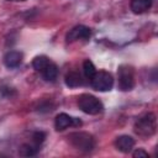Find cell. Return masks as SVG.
<instances>
[{"mask_svg": "<svg viewBox=\"0 0 158 158\" xmlns=\"http://www.w3.org/2000/svg\"><path fill=\"white\" fill-rule=\"evenodd\" d=\"M156 130H157V120H156V115L152 112L141 116L135 123V132L143 138H149L151 136H153L156 133Z\"/></svg>", "mask_w": 158, "mask_h": 158, "instance_id": "cell-1", "label": "cell"}, {"mask_svg": "<svg viewBox=\"0 0 158 158\" xmlns=\"http://www.w3.org/2000/svg\"><path fill=\"white\" fill-rule=\"evenodd\" d=\"M68 138H69V143L75 149L81 152H90L95 146L94 137L88 132H83V131L73 132L68 136Z\"/></svg>", "mask_w": 158, "mask_h": 158, "instance_id": "cell-2", "label": "cell"}, {"mask_svg": "<svg viewBox=\"0 0 158 158\" xmlns=\"http://www.w3.org/2000/svg\"><path fill=\"white\" fill-rule=\"evenodd\" d=\"M78 106L83 112L88 115H98L104 109L102 102L96 96L90 94H81L78 98Z\"/></svg>", "mask_w": 158, "mask_h": 158, "instance_id": "cell-3", "label": "cell"}, {"mask_svg": "<svg viewBox=\"0 0 158 158\" xmlns=\"http://www.w3.org/2000/svg\"><path fill=\"white\" fill-rule=\"evenodd\" d=\"M90 85L96 91H109L114 86V78L111 73L106 70H100L96 72L90 79Z\"/></svg>", "mask_w": 158, "mask_h": 158, "instance_id": "cell-4", "label": "cell"}, {"mask_svg": "<svg viewBox=\"0 0 158 158\" xmlns=\"http://www.w3.org/2000/svg\"><path fill=\"white\" fill-rule=\"evenodd\" d=\"M118 75V88L122 91H130L135 86V72L132 67L127 64H122L117 70Z\"/></svg>", "mask_w": 158, "mask_h": 158, "instance_id": "cell-5", "label": "cell"}, {"mask_svg": "<svg viewBox=\"0 0 158 158\" xmlns=\"http://www.w3.org/2000/svg\"><path fill=\"white\" fill-rule=\"evenodd\" d=\"M80 125H81V121L79 118L69 116L68 114H64V112L58 114L54 120V127L57 131H63L69 126H80Z\"/></svg>", "mask_w": 158, "mask_h": 158, "instance_id": "cell-6", "label": "cell"}, {"mask_svg": "<svg viewBox=\"0 0 158 158\" xmlns=\"http://www.w3.org/2000/svg\"><path fill=\"white\" fill-rule=\"evenodd\" d=\"M90 36H91V31L89 27H86L84 25H78V26L73 27L72 30H69V32L67 33V41L74 42V41H79V40H88Z\"/></svg>", "mask_w": 158, "mask_h": 158, "instance_id": "cell-7", "label": "cell"}, {"mask_svg": "<svg viewBox=\"0 0 158 158\" xmlns=\"http://www.w3.org/2000/svg\"><path fill=\"white\" fill-rule=\"evenodd\" d=\"M135 146V139L128 136V135H122V136H118L116 139H115V147L117 151L122 152V153H130L132 151Z\"/></svg>", "mask_w": 158, "mask_h": 158, "instance_id": "cell-8", "label": "cell"}, {"mask_svg": "<svg viewBox=\"0 0 158 158\" xmlns=\"http://www.w3.org/2000/svg\"><path fill=\"white\" fill-rule=\"evenodd\" d=\"M22 53L19 52V51H10L7 52L5 56H4V64L7 67V68H16L21 64L22 62Z\"/></svg>", "mask_w": 158, "mask_h": 158, "instance_id": "cell-9", "label": "cell"}, {"mask_svg": "<svg viewBox=\"0 0 158 158\" xmlns=\"http://www.w3.org/2000/svg\"><path fill=\"white\" fill-rule=\"evenodd\" d=\"M153 0H131L130 7L133 14H143L152 6Z\"/></svg>", "mask_w": 158, "mask_h": 158, "instance_id": "cell-10", "label": "cell"}, {"mask_svg": "<svg viewBox=\"0 0 158 158\" xmlns=\"http://www.w3.org/2000/svg\"><path fill=\"white\" fill-rule=\"evenodd\" d=\"M41 75L43 77L44 80L53 81L57 78V75H58V68H57V65L52 60H49V63L41 70Z\"/></svg>", "mask_w": 158, "mask_h": 158, "instance_id": "cell-11", "label": "cell"}, {"mask_svg": "<svg viewBox=\"0 0 158 158\" xmlns=\"http://www.w3.org/2000/svg\"><path fill=\"white\" fill-rule=\"evenodd\" d=\"M64 81H65V85L69 86V88H77V86H80L83 84V79H81V75L78 73V72H68L64 77Z\"/></svg>", "mask_w": 158, "mask_h": 158, "instance_id": "cell-12", "label": "cell"}, {"mask_svg": "<svg viewBox=\"0 0 158 158\" xmlns=\"http://www.w3.org/2000/svg\"><path fill=\"white\" fill-rule=\"evenodd\" d=\"M38 149H40V147L36 146L35 143H32V144L25 143V144H22L19 148V154L22 156V157H32V156H36L37 154Z\"/></svg>", "mask_w": 158, "mask_h": 158, "instance_id": "cell-13", "label": "cell"}, {"mask_svg": "<svg viewBox=\"0 0 158 158\" xmlns=\"http://www.w3.org/2000/svg\"><path fill=\"white\" fill-rule=\"evenodd\" d=\"M49 63V58L46 57V56H37L35 57V59L32 60V67L38 72L41 73V70Z\"/></svg>", "mask_w": 158, "mask_h": 158, "instance_id": "cell-14", "label": "cell"}, {"mask_svg": "<svg viewBox=\"0 0 158 158\" xmlns=\"http://www.w3.org/2000/svg\"><path fill=\"white\" fill-rule=\"evenodd\" d=\"M83 73L85 75V78H88L89 80L94 77V74L96 73V68L94 65V63L89 59H85L84 63H83Z\"/></svg>", "mask_w": 158, "mask_h": 158, "instance_id": "cell-15", "label": "cell"}, {"mask_svg": "<svg viewBox=\"0 0 158 158\" xmlns=\"http://www.w3.org/2000/svg\"><path fill=\"white\" fill-rule=\"evenodd\" d=\"M44 138H46V133L42 132V131H37V132H35V133L32 135V143H35L36 146L40 147V146L43 143Z\"/></svg>", "mask_w": 158, "mask_h": 158, "instance_id": "cell-16", "label": "cell"}, {"mask_svg": "<svg viewBox=\"0 0 158 158\" xmlns=\"http://www.w3.org/2000/svg\"><path fill=\"white\" fill-rule=\"evenodd\" d=\"M132 156H133L135 158H147V157H149L148 153H147L143 148H137L136 151H133Z\"/></svg>", "mask_w": 158, "mask_h": 158, "instance_id": "cell-17", "label": "cell"}, {"mask_svg": "<svg viewBox=\"0 0 158 158\" xmlns=\"http://www.w3.org/2000/svg\"><path fill=\"white\" fill-rule=\"evenodd\" d=\"M7 1H26V0H7Z\"/></svg>", "mask_w": 158, "mask_h": 158, "instance_id": "cell-18", "label": "cell"}]
</instances>
